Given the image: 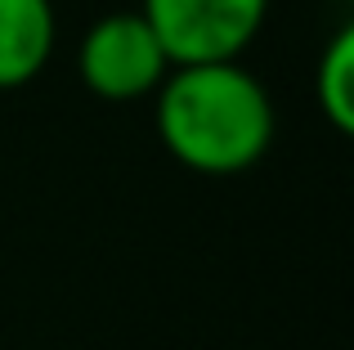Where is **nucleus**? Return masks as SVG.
<instances>
[{"instance_id": "obj_1", "label": "nucleus", "mask_w": 354, "mask_h": 350, "mask_svg": "<svg viewBox=\"0 0 354 350\" xmlns=\"http://www.w3.org/2000/svg\"><path fill=\"white\" fill-rule=\"evenodd\" d=\"M157 140L198 175H238L265 158L274 104L238 59L171 68L157 86Z\"/></svg>"}, {"instance_id": "obj_2", "label": "nucleus", "mask_w": 354, "mask_h": 350, "mask_svg": "<svg viewBox=\"0 0 354 350\" xmlns=\"http://www.w3.org/2000/svg\"><path fill=\"white\" fill-rule=\"evenodd\" d=\"M144 23L157 32L171 68L234 63L269 14V0H144Z\"/></svg>"}, {"instance_id": "obj_3", "label": "nucleus", "mask_w": 354, "mask_h": 350, "mask_svg": "<svg viewBox=\"0 0 354 350\" xmlns=\"http://www.w3.org/2000/svg\"><path fill=\"white\" fill-rule=\"evenodd\" d=\"M81 81L95 90L99 99L113 104H130V99L153 95L171 72L157 32L144 23V14H108L81 36L77 50Z\"/></svg>"}, {"instance_id": "obj_4", "label": "nucleus", "mask_w": 354, "mask_h": 350, "mask_svg": "<svg viewBox=\"0 0 354 350\" xmlns=\"http://www.w3.org/2000/svg\"><path fill=\"white\" fill-rule=\"evenodd\" d=\"M54 54L50 0H0V90H18Z\"/></svg>"}, {"instance_id": "obj_5", "label": "nucleus", "mask_w": 354, "mask_h": 350, "mask_svg": "<svg viewBox=\"0 0 354 350\" xmlns=\"http://www.w3.org/2000/svg\"><path fill=\"white\" fill-rule=\"evenodd\" d=\"M314 90H319V108L332 122V131L350 135L354 131V27H341L328 41Z\"/></svg>"}]
</instances>
